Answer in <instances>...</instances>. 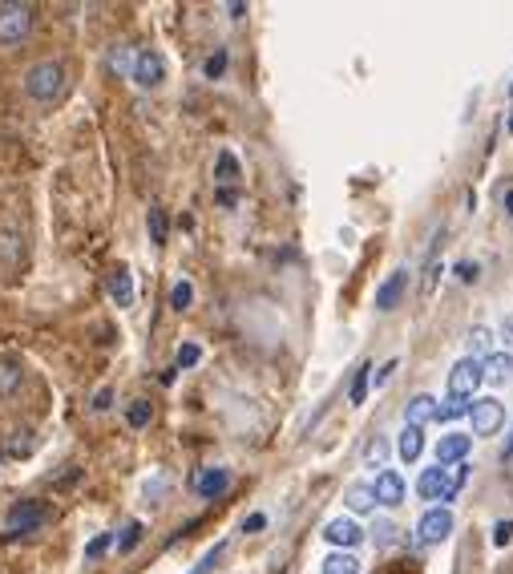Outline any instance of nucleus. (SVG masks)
<instances>
[{"mask_svg": "<svg viewBox=\"0 0 513 574\" xmlns=\"http://www.w3.org/2000/svg\"><path fill=\"white\" fill-rule=\"evenodd\" d=\"M501 340L513 348V316H505V320H501Z\"/></svg>", "mask_w": 513, "mask_h": 574, "instance_id": "41", "label": "nucleus"}, {"mask_svg": "<svg viewBox=\"0 0 513 574\" xmlns=\"http://www.w3.org/2000/svg\"><path fill=\"white\" fill-rule=\"evenodd\" d=\"M45 518H49V510H45V502H17L9 514H5V534H33L37 526H45Z\"/></svg>", "mask_w": 513, "mask_h": 574, "instance_id": "5", "label": "nucleus"}, {"mask_svg": "<svg viewBox=\"0 0 513 574\" xmlns=\"http://www.w3.org/2000/svg\"><path fill=\"white\" fill-rule=\"evenodd\" d=\"M481 360H473V356H465V360H457L453 364V372H449V397H457V401H473V393H477V385H481Z\"/></svg>", "mask_w": 513, "mask_h": 574, "instance_id": "3", "label": "nucleus"}, {"mask_svg": "<svg viewBox=\"0 0 513 574\" xmlns=\"http://www.w3.org/2000/svg\"><path fill=\"white\" fill-rule=\"evenodd\" d=\"M457 275H461L465 283H473V279H477V263H457Z\"/></svg>", "mask_w": 513, "mask_h": 574, "instance_id": "40", "label": "nucleus"}, {"mask_svg": "<svg viewBox=\"0 0 513 574\" xmlns=\"http://www.w3.org/2000/svg\"><path fill=\"white\" fill-rule=\"evenodd\" d=\"M150 239H154L158 247L166 243V211H158V207L150 211Z\"/></svg>", "mask_w": 513, "mask_h": 574, "instance_id": "28", "label": "nucleus"}, {"mask_svg": "<svg viewBox=\"0 0 513 574\" xmlns=\"http://www.w3.org/2000/svg\"><path fill=\"white\" fill-rule=\"evenodd\" d=\"M37 25V9L33 5H21V0H5L0 5V49H13L21 41H29Z\"/></svg>", "mask_w": 513, "mask_h": 574, "instance_id": "2", "label": "nucleus"}, {"mask_svg": "<svg viewBox=\"0 0 513 574\" xmlns=\"http://www.w3.org/2000/svg\"><path fill=\"white\" fill-rule=\"evenodd\" d=\"M198 356H202V352H198V344H182V348H178V368H194V364H198Z\"/></svg>", "mask_w": 513, "mask_h": 574, "instance_id": "36", "label": "nucleus"}, {"mask_svg": "<svg viewBox=\"0 0 513 574\" xmlns=\"http://www.w3.org/2000/svg\"><path fill=\"white\" fill-rule=\"evenodd\" d=\"M110 401H114V389H101V393H93V405H89V409H93V413H106Z\"/></svg>", "mask_w": 513, "mask_h": 574, "instance_id": "38", "label": "nucleus"}, {"mask_svg": "<svg viewBox=\"0 0 513 574\" xmlns=\"http://www.w3.org/2000/svg\"><path fill=\"white\" fill-rule=\"evenodd\" d=\"M457 417H469V401L449 397L445 405H437V421H457Z\"/></svg>", "mask_w": 513, "mask_h": 574, "instance_id": "26", "label": "nucleus"}, {"mask_svg": "<svg viewBox=\"0 0 513 574\" xmlns=\"http://www.w3.org/2000/svg\"><path fill=\"white\" fill-rule=\"evenodd\" d=\"M263 526H267V518H263V514H251V518H247V530H263Z\"/></svg>", "mask_w": 513, "mask_h": 574, "instance_id": "43", "label": "nucleus"}, {"mask_svg": "<svg viewBox=\"0 0 513 574\" xmlns=\"http://www.w3.org/2000/svg\"><path fill=\"white\" fill-rule=\"evenodd\" d=\"M190 304H194V287H190L186 279H178L174 292H170V308H174V312H186Z\"/></svg>", "mask_w": 513, "mask_h": 574, "instance_id": "23", "label": "nucleus"}, {"mask_svg": "<svg viewBox=\"0 0 513 574\" xmlns=\"http://www.w3.org/2000/svg\"><path fill=\"white\" fill-rule=\"evenodd\" d=\"M501 457H513V437L505 441V449H501Z\"/></svg>", "mask_w": 513, "mask_h": 574, "instance_id": "44", "label": "nucleus"}, {"mask_svg": "<svg viewBox=\"0 0 513 574\" xmlns=\"http://www.w3.org/2000/svg\"><path fill=\"white\" fill-rule=\"evenodd\" d=\"M190 486H194V494H198V498H223V494L231 490V469H223V465L198 469Z\"/></svg>", "mask_w": 513, "mask_h": 574, "instance_id": "8", "label": "nucleus"}, {"mask_svg": "<svg viewBox=\"0 0 513 574\" xmlns=\"http://www.w3.org/2000/svg\"><path fill=\"white\" fill-rule=\"evenodd\" d=\"M384 457H388V441H384V437H376V441L368 445L364 461H368V465H384Z\"/></svg>", "mask_w": 513, "mask_h": 574, "instance_id": "34", "label": "nucleus"}, {"mask_svg": "<svg viewBox=\"0 0 513 574\" xmlns=\"http://www.w3.org/2000/svg\"><path fill=\"white\" fill-rule=\"evenodd\" d=\"M404 283H408V275H404V271H392V275L380 283V292H376V308H380V312H392V308L400 304Z\"/></svg>", "mask_w": 513, "mask_h": 574, "instance_id": "16", "label": "nucleus"}, {"mask_svg": "<svg viewBox=\"0 0 513 574\" xmlns=\"http://www.w3.org/2000/svg\"><path fill=\"white\" fill-rule=\"evenodd\" d=\"M215 178H219L223 186L239 182V162H235V154H231V150H223V154H219V162H215Z\"/></svg>", "mask_w": 513, "mask_h": 574, "instance_id": "21", "label": "nucleus"}, {"mask_svg": "<svg viewBox=\"0 0 513 574\" xmlns=\"http://www.w3.org/2000/svg\"><path fill=\"white\" fill-rule=\"evenodd\" d=\"M344 506H348L352 514H372V510H376V494H372V486H364V482L348 486V494H344Z\"/></svg>", "mask_w": 513, "mask_h": 574, "instance_id": "19", "label": "nucleus"}, {"mask_svg": "<svg viewBox=\"0 0 513 574\" xmlns=\"http://www.w3.org/2000/svg\"><path fill=\"white\" fill-rule=\"evenodd\" d=\"M324 538H328L332 546H360V542H364V530H360L352 518H336V522H328Z\"/></svg>", "mask_w": 513, "mask_h": 574, "instance_id": "14", "label": "nucleus"}, {"mask_svg": "<svg viewBox=\"0 0 513 574\" xmlns=\"http://www.w3.org/2000/svg\"><path fill=\"white\" fill-rule=\"evenodd\" d=\"M392 372H396V360H388V364H384V368H380V372H376V385H384V380H388V376H392Z\"/></svg>", "mask_w": 513, "mask_h": 574, "instance_id": "42", "label": "nucleus"}, {"mask_svg": "<svg viewBox=\"0 0 513 574\" xmlns=\"http://www.w3.org/2000/svg\"><path fill=\"white\" fill-rule=\"evenodd\" d=\"M126 421H130V429H146L150 425V401H134L126 409Z\"/></svg>", "mask_w": 513, "mask_h": 574, "instance_id": "27", "label": "nucleus"}, {"mask_svg": "<svg viewBox=\"0 0 513 574\" xmlns=\"http://www.w3.org/2000/svg\"><path fill=\"white\" fill-rule=\"evenodd\" d=\"M469 417H473V433H477V437H493V433L505 425V409H501L493 397L469 401Z\"/></svg>", "mask_w": 513, "mask_h": 574, "instance_id": "6", "label": "nucleus"}, {"mask_svg": "<svg viewBox=\"0 0 513 574\" xmlns=\"http://www.w3.org/2000/svg\"><path fill=\"white\" fill-rule=\"evenodd\" d=\"M110 546H114V534H97V538H93V542L85 546V558L93 562V558H101V554H106Z\"/></svg>", "mask_w": 513, "mask_h": 574, "instance_id": "32", "label": "nucleus"}, {"mask_svg": "<svg viewBox=\"0 0 513 574\" xmlns=\"http://www.w3.org/2000/svg\"><path fill=\"white\" fill-rule=\"evenodd\" d=\"M453 510H445V506H437V510H429L425 518H421V526H417V538L425 542V546H437V542H445L449 534H453Z\"/></svg>", "mask_w": 513, "mask_h": 574, "instance_id": "7", "label": "nucleus"}, {"mask_svg": "<svg viewBox=\"0 0 513 574\" xmlns=\"http://www.w3.org/2000/svg\"><path fill=\"white\" fill-rule=\"evenodd\" d=\"M372 494H376V506H400V502H404V477H400L396 469H384V473L376 477Z\"/></svg>", "mask_w": 513, "mask_h": 574, "instance_id": "10", "label": "nucleus"}, {"mask_svg": "<svg viewBox=\"0 0 513 574\" xmlns=\"http://www.w3.org/2000/svg\"><path fill=\"white\" fill-rule=\"evenodd\" d=\"M110 65H114L118 73H130V69H134V57H130V49H126V45H114V53H110Z\"/></svg>", "mask_w": 513, "mask_h": 574, "instance_id": "33", "label": "nucleus"}, {"mask_svg": "<svg viewBox=\"0 0 513 574\" xmlns=\"http://www.w3.org/2000/svg\"><path fill=\"white\" fill-rule=\"evenodd\" d=\"M505 203H509V211H513V190H509V195H505Z\"/></svg>", "mask_w": 513, "mask_h": 574, "instance_id": "45", "label": "nucleus"}, {"mask_svg": "<svg viewBox=\"0 0 513 574\" xmlns=\"http://www.w3.org/2000/svg\"><path fill=\"white\" fill-rule=\"evenodd\" d=\"M223 69H227V49H215L207 57V65H202V73H207V77H223Z\"/></svg>", "mask_w": 513, "mask_h": 574, "instance_id": "31", "label": "nucleus"}, {"mask_svg": "<svg viewBox=\"0 0 513 574\" xmlns=\"http://www.w3.org/2000/svg\"><path fill=\"white\" fill-rule=\"evenodd\" d=\"M21 89H25V98L29 102H37V106H53V102H61L65 98V89H69V73H65V65L61 61H37V65H29L25 69V77H21Z\"/></svg>", "mask_w": 513, "mask_h": 574, "instance_id": "1", "label": "nucleus"}, {"mask_svg": "<svg viewBox=\"0 0 513 574\" xmlns=\"http://www.w3.org/2000/svg\"><path fill=\"white\" fill-rule=\"evenodd\" d=\"M130 77H134L138 89H158V85L166 81V57H162L158 49H142V53L134 57Z\"/></svg>", "mask_w": 513, "mask_h": 574, "instance_id": "4", "label": "nucleus"}, {"mask_svg": "<svg viewBox=\"0 0 513 574\" xmlns=\"http://www.w3.org/2000/svg\"><path fill=\"white\" fill-rule=\"evenodd\" d=\"M481 376L489 380V385H509L513 380V356L509 352H489L481 360Z\"/></svg>", "mask_w": 513, "mask_h": 574, "instance_id": "11", "label": "nucleus"}, {"mask_svg": "<svg viewBox=\"0 0 513 574\" xmlns=\"http://www.w3.org/2000/svg\"><path fill=\"white\" fill-rule=\"evenodd\" d=\"M429 421H437V401H433L429 393H421V397H413V401L404 405V425L421 429V425H429Z\"/></svg>", "mask_w": 513, "mask_h": 574, "instance_id": "12", "label": "nucleus"}, {"mask_svg": "<svg viewBox=\"0 0 513 574\" xmlns=\"http://www.w3.org/2000/svg\"><path fill=\"white\" fill-rule=\"evenodd\" d=\"M509 134H513V118H509Z\"/></svg>", "mask_w": 513, "mask_h": 574, "instance_id": "46", "label": "nucleus"}, {"mask_svg": "<svg viewBox=\"0 0 513 574\" xmlns=\"http://www.w3.org/2000/svg\"><path fill=\"white\" fill-rule=\"evenodd\" d=\"M509 542H513V518L493 526V546H509Z\"/></svg>", "mask_w": 513, "mask_h": 574, "instance_id": "35", "label": "nucleus"}, {"mask_svg": "<svg viewBox=\"0 0 513 574\" xmlns=\"http://www.w3.org/2000/svg\"><path fill=\"white\" fill-rule=\"evenodd\" d=\"M324 574H360V562L344 550H336L332 558H324Z\"/></svg>", "mask_w": 513, "mask_h": 574, "instance_id": "20", "label": "nucleus"}, {"mask_svg": "<svg viewBox=\"0 0 513 574\" xmlns=\"http://www.w3.org/2000/svg\"><path fill=\"white\" fill-rule=\"evenodd\" d=\"M110 296L118 308H134V275L130 267H114L110 271Z\"/></svg>", "mask_w": 513, "mask_h": 574, "instance_id": "15", "label": "nucleus"}, {"mask_svg": "<svg viewBox=\"0 0 513 574\" xmlns=\"http://www.w3.org/2000/svg\"><path fill=\"white\" fill-rule=\"evenodd\" d=\"M396 453H400V461H417V457L425 453V433L413 429V425H404V433H400V441H396Z\"/></svg>", "mask_w": 513, "mask_h": 574, "instance_id": "18", "label": "nucleus"}, {"mask_svg": "<svg viewBox=\"0 0 513 574\" xmlns=\"http://www.w3.org/2000/svg\"><path fill=\"white\" fill-rule=\"evenodd\" d=\"M437 271H441V267H437V251H433L429 263H425V283H421V296H425V300L433 296V287H437Z\"/></svg>", "mask_w": 513, "mask_h": 574, "instance_id": "30", "label": "nucleus"}, {"mask_svg": "<svg viewBox=\"0 0 513 574\" xmlns=\"http://www.w3.org/2000/svg\"><path fill=\"white\" fill-rule=\"evenodd\" d=\"M25 385V368L13 356H0V401H9Z\"/></svg>", "mask_w": 513, "mask_h": 574, "instance_id": "13", "label": "nucleus"}, {"mask_svg": "<svg viewBox=\"0 0 513 574\" xmlns=\"http://www.w3.org/2000/svg\"><path fill=\"white\" fill-rule=\"evenodd\" d=\"M465 477H469V465H465V461H461V465H449V482H445V498H441V502H453V498L461 494Z\"/></svg>", "mask_w": 513, "mask_h": 574, "instance_id": "22", "label": "nucleus"}, {"mask_svg": "<svg viewBox=\"0 0 513 574\" xmlns=\"http://www.w3.org/2000/svg\"><path fill=\"white\" fill-rule=\"evenodd\" d=\"M489 344H493L489 328H481V324H477V328H469V356H473V360H477L481 352H489Z\"/></svg>", "mask_w": 513, "mask_h": 574, "instance_id": "25", "label": "nucleus"}, {"mask_svg": "<svg viewBox=\"0 0 513 574\" xmlns=\"http://www.w3.org/2000/svg\"><path fill=\"white\" fill-rule=\"evenodd\" d=\"M469 449H473V437H469V433H445V437L437 441V465H441V469L461 465V461L469 457Z\"/></svg>", "mask_w": 513, "mask_h": 574, "instance_id": "9", "label": "nucleus"}, {"mask_svg": "<svg viewBox=\"0 0 513 574\" xmlns=\"http://www.w3.org/2000/svg\"><path fill=\"white\" fill-rule=\"evenodd\" d=\"M368 380H372V368L364 364V368L356 372V380H352V393H348L352 405H364V397H368Z\"/></svg>", "mask_w": 513, "mask_h": 574, "instance_id": "24", "label": "nucleus"}, {"mask_svg": "<svg viewBox=\"0 0 513 574\" xmlns=\"http://www.w3.org/2000/svg\"><path fill=\"white\" fill-rule=\"evenodd\" d=\"M392 538H396V526H392V522H380V526H376V542H380V546H388Z\"/></svg>", "mask_w": 513, "mask_h": 574, "instance_id": "39", "label": "nucleus"}, {"mask_svg": "<svg viewBox=\"0 0 513 574\" xmlns=\"http://www.w3.org/2000/svg\"><path fill=\"white\" fill-rule=\"evenodd\" d=\"M223 550H227V546H223V542H219V546H215V550H207V558H202V562H198V566H194V570H190V574H207V570H211V566H215V562H219V554H223Z\"/></svg>", "mask_w": 513, "mask_h": 574, "instance_id": "37", "label": "nucleus"}, {"mask_svg": "<svg viewBox=\"0 0 513 574\" xmlns=\"http://www.w3.org/2000/svg\"><path fill=\"white\" fill-rule=\"evenodd\" d=\"M445 482H449V469H425L421 473V482H417V494L421 498H429V502H441L445 498Z\"/></svg>", "mask_w": 513, "mask_h": 574, "instance_id": "17", "label": "nucleus"}, {"mask_svg": "<svg viewBox=\"0 0 513 574\" xmlns=\"http://www.w3.org/2000/svg\"><path fill=\"white\" fill-rule=\"evenodd\" d=\"M138 542H142V522H130V526L122 530V538H118V550L126 554V550H134Z\"/></svg>", "mask_w": 513, "mask_h": 574, "instance_id": "29", "label": "nucleus"}]
</instances>
